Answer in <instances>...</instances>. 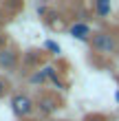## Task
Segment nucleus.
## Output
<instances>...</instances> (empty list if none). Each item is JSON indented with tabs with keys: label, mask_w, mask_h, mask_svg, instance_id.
Returning <instances> with one entry per match:
<instances>
[{
	"label": "nucleus",
	"mask_w": 119,
	"mask_h": 121,
	"mask_svg": "<svg viewBox=\"0 0 119 121\" xmlns=\"http://www.w3.org/2000/svg\"><path fill=\"white\" fill-rule=\"evenodd\" d=\"M4 42H7V38H4V33H0V51L4 48Z\"/></svg>",
	"instance_id": "11"
},
{
	"label": "nucleus",
	"mask_w": 119,
	"mask_h": 121,
	"mask_svg": "<svg viewBox=\"0 0 119 121\" xmlns=\"http://www.w3.org/2000/svg\"><path fill=\"white\" fill-rule=\"evenodd\" d=\"M95 11L104 18V16H108V13H110V4L104 2V0H99V2H95Z\"/></svg>",
	"instance_id": "7"
},
{
	"label": "nucleus",
	"mask_w": 119,
	"mask_h": 121,
	"mask_svg": "<svg viewBox=\"0 0 119 121\" xmlns=\"http://www.w3.org/2000/svg\"><path fill=\"white\" fill-rule=\"evenodd\" d=\"M42 70L46 73V77H48V79H51V82H53V84H55L57 88H64V84H62V82L57 79V73H55V68H53V66H44Z\"/></svg>",
	"instance_id": "6"
},
{
	"label": "nucleus",
	"mask_w": 119,
	"mask_h": 121,
	"mask_svg": "<svg viewBox=\"0 0 119 121\" xmlns=\"http://www.w3.org/2000/svg\"><path fill=\"white\" fill-rule=\"evenodd\" d=\"M2 18H4V16H2V9H0V20H2Z\"/></svg>",
	"instance_id": "15"
},
{
	"label": "nucleus",
	"mask_w": 119,
	"mask_h": 121,
	"mask_svg": "<svg viewBox=\"0 0 119 121\" xmlns=\"http://www.w3.org/2000/svg\"><path fill=\"white\" fill-rule=\"evenodd\" d=\"M44 46H46V48H48V51H51L53 55H57V53H62V48H60V44H55L53 40H48V42H46Z\"/></svg>",
	"instance_id": "10"
},
{
	"label": "nucleus",
	"mask_w": 119,
	"mask_h": 121,
	"mask_svg": "<svg viewBox=\"0 0 119 121\" xmlns=\"http://www.w3.org/2000/svg\"><path fill=\"white\" fill-rule=\"evenodd\" d=\"M2 95H4V82L0 79V97H2Z\"/></svg>",
	"instance_id": "13"
},
{
	"label": "nucleus",
	"mask_w": 119,
	"mask_h": 121,
	"mask_svg": "<svg viewBox=\"0 0 119 121\" xmlns=\"http://www.w3.org/2000/svg\"><path fill=\"white\" fill-rule=\"evenodd\" d=\"M86 121H104V117H99V115H95V117H88Z\"/></svg>",
	"instance_id": "12"
},
{
	"label": "nucleus",
	"mask_w": 119,
	"mask_h": 121,
	"mask_svg": "<svg viewBox=\"0 0 119 121\" xmlns=\"http://www.w3.org/2000/svg\"><path fill=\"white\" fill-rule=\"evenodd\" d=\"M68 33H71L73 38H77V40H88V35H90V26H88V24H84V22H75L71 29H68Z\"/></svg>",
	"instance_id": "5"
},
{
	"label": "nucleus",
	"mask_w": 119,
	"mask_h": 121,
	"mask_svg": "<svg viewBox=\"0 0 119 121\" xmlns=\"http://www.w3.org/2000/svg\"><path fill=\"white\" fill-rule=\"evenodd\" d=\"M90 42H93V48H95V51H99V53H113V51H115V46H117L115 38H113L110 33H106V31L95 33Z\"/></svg>",
	"instance_id": "2"
},
{
	"label": "nucleus",
	"mask_w": 119,
	"mask_h": 121,
	"mask_svg": "<svg viewBox=\"0 0 119 121\" xmlns=\"http://www.w3.org/2000/svg\"><path fill=\"white\" fill-rule=\"evenodd\" d=\"M46 79H48V77H46L44 70H38V73H33V75H31V84H44Z\"/></svg>",
	"instance_id": "9"
},
{
	"label": "nucleus",
	"mask_w": 119,
	"mask_h": 121,
	"mask_svg": "<svg viewBox=\"0 0 119 121\" xmlns=\"http://www.w3.org/2000/svg\"><path fill=\"white\" fill-rule=\"evenodd\" d=\"M11 110L16 117H29L33 112V101L26 95H22V92H18V95L11 97Z\"/></svg>",
	"instance_id": "1"
},
{
	"label": "nucleus",
	"mask_w": 119,
	"mask_h": 121,
	"mask_svg": "<svg viewBox=\"0 0 119 121\" xmlns=\"http://www.w3.org/2000/svg\"><path fill=\"white\" fill-rule=\"evenodd\" d=\"M115 99H117V101H119V90H117V95H115Z\"/></svg>",
	"instance_id": "14"
},
{
	"label": "nucleus",
	"mask_w": 119,
	"mask_h": 121,
	"mask_svg": "<svg viewBox=\"0 0 119 121\" xmlns=\"http://www.w3.org/2000/svg\"><path fill=\"white\" fill-rule=\"evenodd\" d=\"M57 108H60V104H57V99L53 95H44V97L38 99V110H40V115H44V117L53 115Z\"/></svg>",
	"instance_id": "3"
},
{
	"label": "nucleus",
	"mask_w": 119,
	"mask_h": 121,
	"mask_svg": "<svg viewBox=\"0 0 119 121\" xmlns=\"http://www.w3.org/2000/svg\"><path fill=\"white\" fill-rule=\"evenodd\" d=\"M40 51H26V55H24V64H29V66H33L38 60H40Z\"/></svg>",
	"instance_id": "8"
},
{
	"label": "nucleus",
	"mask_w": 119,
	"mask_h": 121,
	"mask_svg": "<svg viewBox=\"0 0 119 121\" xmlns=\"http://www.w3.org/2000/svg\"><path fill=\"white\" fill-rule=\"evenodd\" d=\"M18 62V53L13 48H2L0 51V66L2 68H13Z\"/></svg>",
	"instance_id": "4"
}]
</instances>
